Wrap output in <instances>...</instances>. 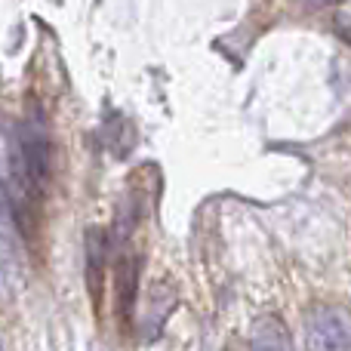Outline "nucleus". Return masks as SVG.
<instances>
[{
	"mask_svg": "<svg viewBox=\"0 0 351 351\" xmlns=\"http://www.w3.org/2000/svg\"><path fill=\"white\" fill-rule=\"evenodd\" d=\"M305 346L311 351L351 348V311L342 305H315L305 311Z\"/></svg>",
	"mask_w": 351,
	"mask_h": 351,
	"instance_id": "f03ea898",
	"label": "nucleus"
},
{
	"mask_svg": "<svg viewBox=\"0 0 351 351\" xmlns=\"http://www.w3.org/2000/svg\"><path fill=\"white\" fill-rule=\"evenodd\" d=\"M253 348H262V351H271V348H280V351H290L293 348V336L287 330V324L280 321L278 315H262L256 317L253 324V339H250Z\"/></svg>",
	"mask_w": 351,
	"mask_h": 351,
	"instance_id": "39448f33",
	"label": "nucleus"
},
{
	"mask_svg": "<svg viewBox=\"0 0 351 351\" xmlns=\"http://www.w3.org/2000/svg\"><path fill=\"white\" fill-rule=\"evenodd\" d=\"M86 247V284H90V296L99 305L102 299V271H105V253H108V237L102 228H86L84 237Z\"/></svg>",
	"mask_w": 351,
	"mask_h": 351,
	"instance_id": "20e7f679",
	"label": "nucleus"
},
{
	"mask_svg": "<svg viewBox=\"0 0 351 351\" xmlns=\"http://www.w3.org/2000/svg\"><path fill=\"white\" fill-rule=\"evenodd\" d=\"M139 278H142V259L139 253L127 250L117 259V317L123 324H133L136 299H139Z\"/></svg>",
	"mask_w": 351,
	"mask_h": 351,
	"instance_id": "7ed1b4c3",
	"label": "nucleus"
},
{
	"mask_svg": "<svg viewBox=\"0 0 351 351\" xmlns=\"http://www.w3.org/2000/svg\"><path fill=\"white\" fill-rule=\"evenodd\" d=\"M336 28H339V37L351 43V16H336Z\"/></svg>",
	"mask_w": 351,
	"mask_h": 351,
	"instance_id": "423d86ee",
	"label": "nucleus"
},
{
	"mask_svg": "<svg viewBox=\"0 0 351 351\" xmlns=\"http://www.w3.org/2000/svg\"><path fill=\"white\" fill-rule=\"evenodd\" d=\"M49 164H53V148H49V136L43 123H19L16 136H12L10 173H6V210L25 234H31V228H34L37 204L47 194Z\"/></svg>",
	"mask_w": 351,
	"mask_h": 351,
	"instance_id": "f257e3e1",
	"label": "nucleus"
},
{
	"mask_svg": "<svg viewBox=\"0 0 351 351\" xmlns=\"http://www.w3.org/2000/svg\"><path fill=\"white\" fill-rule=\"evenodd\" d=\"M308 6H336V3H342V0H305Z\"/></svg>",
	"mask_w": 351,
	"mask_h": 351,
	"instance_id": "0eeeda50",
	"label": "nucleus"
}]
</instances>
